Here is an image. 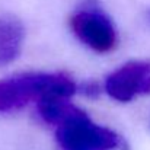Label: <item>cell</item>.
Returning <instances> with one entry per match:
<instances>
[{
  "label": "cell",
  "instance_id": "1",
  "mask_svg": "<svg viewBox=\"0 0 150 150\" xmlns=\"http://www.w3.org/2000/svg\"><path fill=\"white\" fill-rule=\"evenodd\" d=\"M76 93L74 82L61 73H25L0 80V112L25 106L45 95L70 99Z\"/></svg>",
  "mask_w": 150,
  "mask_h": 150
},
{
  "label": "cell",
  "instance_id": "2",
  "mask_svg": "<svg viewBox=\"0 0 150 150\" xmlns=\"http://www.w3.org/2000/svg\"><path fill=\"white\" fill-rule=\"evenodd\" d=\"M55 136L61 150H111L120 144L112 130L95 124L79 108L57 125Z\"/></svg>",
  "mask_w": 150,
  "mask_h": 150
},
{
  "label": "cell",
  "instance_id": "3",
  "mask_svg": "<svg viewBox=\"0 0 150 150\" xmlns=\"http://www.w3.org/2000/svg\"><path fill=\"white\" fill-rule=\"evenodd\" d=\"M74 35L96 52H108L117 45V32L111 21L99 10L82 9L70 18Z\"/></svg>",
  "mask_w": 150,
  "mask_h": 150
},
{
  "label": "cell",
  "instance_id": "4",
  "mask_svg": "<svg viewBox=\"0 0 150 150\" xmlns=\"http://www.w3.org/2000/svg\"><path fill=\"white\" fill-rule=\"evenodd\" d=\"M105 91L112 99L130 102L150 93V60L128 61L106 77Z\"/></svg>",
  "mask_w": 150,
  "mask_h": 150
},
{
  "label": "cell",
  "instance_id": "5",
  "mask_svg": "<svg viewBox=\"0 0 150 150\" xmlns=\"http://www.w3.org/2000/svg\"><path fill=\"white\" fill-rule=\"evenodd\" d=\"M23 26L13 16H0V67L18 58L23 42Z\"/></svg>",
  "mask_w": 150,
  "mask_h": 150
},
{
  "label": "cell",
  "instance_id": "6",
  "mask_svg": "<svg viewBox=\"0 0 150 150\" xmlns=\"http://www.w3.org/2000/svg\"><path fill=\"white\" fill-rule=\"evenodd\" d=\"M147 21H149V23H150V9H149V12H147Z\"/></svg>",
  "mask_w": 150,
  "mask_h": 150
}]
</instances>
